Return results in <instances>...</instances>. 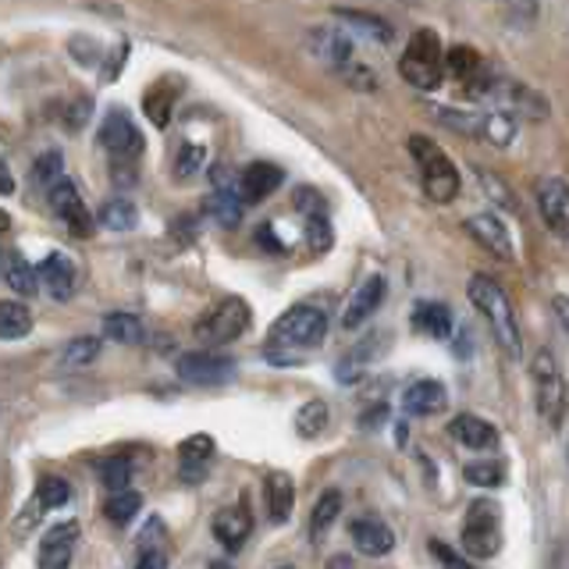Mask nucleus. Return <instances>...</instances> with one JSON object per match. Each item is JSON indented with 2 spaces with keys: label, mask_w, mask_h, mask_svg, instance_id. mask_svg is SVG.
<instances>
[{
  "label": "nucleus",
  "mask_w": 569,
  "mask_h": 569,
  "mask_svg": "<svg viewBox=\"0 0 569 569\" xmlns=\"http://www.w3.org/2000/svg\"><path fill=\"white\" fill-rule=\"evenodd\" d=\"M174 100H178V86L174 82H157V86L147 89V97H142V111H147V118L157 124V129H168Z\"/></svg>",
  "instance_id": "b1692460"
},
{
  "label": "nucleus",
  "mask_w": 569,
  "mask_h": 569,
  "mask_svg": "<svg viewBox=\"0 0 569 569\" xmlns=\"http://www.w3.org/2000/svg\"><path fill=\"white\" fill-rule=\"evenodd\" d=\"M467 296L477 307V313L488 320V328L495 335L498 349H502L509 360H520V356H523V338H520V325H516L512 302H509L502 284H498L491 274H473L470 284H467Z\"/></svg>",
  "instance_id": "f257e3e1"
},
{
  "label": "nucleus",
  "mask_w": 569,
  "mask_h": 569,
  "mask_svg": "<svg viewBox=\"0 0 569 569\" xmlns=\"http://www.w3.org/2000/svg\"><path fill=\"white\" fill-rule=\"evenodd\" d=\"M71 50H76V53H82V64H93L97 61V43L93 40H82V36H79V40H71Z\"/></svg>",
  "instance_id": "3c124183"
},
{
  "label": "nucleus",
  "mask_w": 569,
  "mask_h": 569,
  "mask_svg": "<svg viewBox=\"0 0 569 569\" xmlns=\"http://www.w3.org/2000/svg\"><path fill=\"white\" fill-rule=\"evenodd\" d=\"M50 207H53V213H58V221L76 239H89V236H93V213L86 210L79 189L71 186L68 178H61V182L50 189Z\"/></svg>",
  "instance_id": "9d476101"
},
{
  "label": "nucleus",
  "mask_w": 569,
  "mask_h": 569,
  "mask_svg": "<svg viewBox=\"0 0 569 569\" xmlns=\"http://www.w3.org/2000/svg\"><path fill=\"white\" fill-rule=\"evenodd\" d=\"M551 310H556L562 331L569 335V296H556V299H551Z\"/></svg>",
  "instance_id": "603ef678"
},
{
  "label": "nucleus",
  "mask_w": 569,
  "mask_h": 569,
  "mask_svg": "<svg viewBox=\"0 0 569 569\" xmlns=\"http://www.w3.org/2000/svg\"><path fill=\"white\" fill-rule=\"evenodd\" d=\"M263 491H267V512H271L274 523H284L292 516V506H296V485L289 473L281 470H271L263 480Z\"/></svg>",
  "instance_id": "aec40b11"
},
{
  "label": "nucleus",
  "mask_w": 569,
  "mask_h": 569,
  "mask_svg": "<svg viewBox=\"0 0 569 569\" xmlns=\"http://www.w3.org/2000/svg\"><path fill=\"white\" fill-rule=\"evenodd\" d=\"M498 506L495 502H473L462 523V551L470 559H495L502 551V523H498Z\"/></svg>",
  "instance_id": "39448f33"
},
{
  "label": "nucleus",
  "mask_w": 569,
  "mask_h": 569,
  "mask_svg": "<svg viewBox=\"0 0 569 569\" xmlns=\"http://www.w3.org/2000/svg\"><path fill=\"white\" fill-rule=\"evenodd\" d=\"M296 207H299L302 213H310V218H317V213H325V200H320V196L310 192V189H299V192H296Z\"/></svg>",
  "instance_id": "09e8293b"
},
{
  "label": "nucleus",
  "mask_w": 569,
  "mask_h": 569,
  "mask_svg": "<svg viewBox=\"0 0 569 569\" xmlns=\"http://www.w3.org/2000/svg\"><path fill=\"white\" fill-rule=\"evenodd\" d=\"M207 213L221 228H239V221H242V196L236 189H218L207 200Z\"/></svg>",
  "instance_id": "bb28decb"
},
{
  "label": "nucleus",
  "mask_w": 569,
  "mask_h": 569,
  "mask_svg": "<svg viewBox=\"0 0 569 569\" xmlns=\"http://www.w3.org/2000/svg\"><path fill=\"white\" fill-rule=\"evenodd\" d=\"M449 435L459 441V445H467V449H473V452H491V449H498V427L495 423H488V420H480V417H473V413H459L452 423H449Z\"/></svg>",
  "instance_id": "f3484780"
},
{
  "label": "nucleus",
  "mask_w": 569,
  "mask_h": 569,
  "mask_svg": "<svg viewBox=\"0 0 569 569\" xmlns=\"http://www.w3.org/2000/svg\"><path fill=\"white\" fill-rule=\"evenodd\" d=\"M136 569H168V551L157 545H142V556H139Z\"/></svg>",
  "instance_id": "de8ad7c7"
},
{
  "label": "nucleus",
  "mask_w": 569,
  "mask_h": 569,
  "mask_svg": "<svg viewBox=\"0 0 569 569\" xmlns=\"http://www.w3.org/2000/svg\"><path fill=\"white\" fill-rule=\"evenodd\" d=\"M516 114L512 111H491V114H480V136H485L491 147H509L516 139Z\"/></svg>",
  "instance_id": "7c9ffc66"
},
{
  "label": "nucleus",
  "mask_w": 569,
  "mask_h": 569,
  "mask_svg": "<svg viewBox=\"0 0 569 569\" xmlns=\"http://www.w3.org/2000/svg\"><path fill=\"white\" fill-rule=\"evenodd\" d=\"M431 556H435V559L441 562V569H473V566H470L467 559L459 556L456 548H449V545H445V541H438V538L431 541Z\"/></svg>",
  "instance_id": "c03bdc74"
},
{
  "label": "nucleus",
  "mask_w": 569,
  "mask_h": 569,
  "mask_svg": "<svg viewBox=\"0 0 569 569\" xmlns=\"http://www.w3.org/2000/svg\"><path fill=\"white\" fill-rule=\"evenodd\" d=\"M210 530L224 548H239L249 538V530H253V520H249V512L242 506H228V509H221L218 516H213Z\"/></svg>",
  "instance_id": "412c9836"
},
{
  "label": "nucleus",
  "mask_w": 569,
  "mask_h": 569,
  "mask_svg": "<svg viewBox=\"0 0 569 569\" xmlns=\"http://www.w3.org/2000/svg\"><path fill=\"white\" fill-rule=\"evenodd\" d=\"M136 221H139V210L129 200H107L100 207V224L107 231H132Z\"/></svg>",
  "instance_id": "f704fd0d"
},
{
  "label": "nucleus",
  "mask_w": 569,
  "mask_h": 569,
  "mask_svg": "<svg viewBox=\"0 0 569 569\" xmlns=\"http://www.w3.org/2000/svg\"><path fill=\"white\" fill-rule=\"evenodd\" d=\"M328 335V317L325 310L317 307H307V302H296V307L284 310L274 328H271V352L274 349H317L325 342Z\"/></svg>",
  "instance_id": "7ed1b4c3"
},
{
  "label": "nucleus",
  "mask_w": 569,
  "mask_h": 569,
  "mask_svg": "<svg viewBox=\"0 0 569 569\" xmlns=\"http://www.w3.org/2000/svg\"><path fill=\"white\" fill-rule=\"evenodd\" d=\"M533 385H538V413L545 417L548 427H562V413H566V381L556 367V356L548 349H541L530 363Z\"/></svg>",
  "instance_id": "0eeeda50"
},
{
  "label": "nucleus",
  "mask_w": 569,
  "mask_h": 569,
  "mask_svg": "<svg viewBox=\"0 0 569 569\" xmlns=\"http://www.w3.org/2000/svg\"><path fill=\"white\" fill-rule=\"evenodd\" d=\"M445 406H449V391H445L441 381L423 378V381H413L402 391L406 417H435V413H441Z\"/></svg>",
  "instance_id": "2eb2a0df"
},
{
  "label": "nucleus",
  "mask_w": 569,
  "mask_h": 569,
  "mask_svg": "<svg viewBox=\"0 0 569 569\" xmlns=\"http://www.w3.org/2000/svg\"><path fill=\"white\" fill-rule=\"evenodd\" d=\"M89 111H93V100H76V103H71V111H68V129H79V124L89 118Z\"/></svg>",
  "instance_id": "8fccbe9b"
},
{
  "label": "nucleus",
  "mask_w": 569,
  "mask_h": 569,
  "mask_svg": "<svg viewBox=\"0 0 569 569\" xmlns=\"http://www.w3.org/2000/svg\"><path fill=\"white\" fill-rule=\"evenodd\" d=\"M97 356H100V338L86 335V338H71L68 349L61 352V363L64 367H86V363H93Z\"/></svg>",
  "instance_id": "e433bc0d"
},
{
  "label": "nucleus",
  "mask_w": 569,
  "mask_h": 569,
  "mask_svg": "<svg viewBox=\"0 0 569 569\" xmlns=\"http://www.w3.org/2000/svg\"><path fill=\"white\" fill-rule=\"evenodd\" d=\"M413 328L427 338H449L452 335V313L445 302H417Z\"/></svg>",
  "instance_id": "393cba45"
},
{
  "label": "nucleus",
  "mask_w": 569,
  "mask_h": 569,
  "mask_svg": "<svg viewBox=\"0 0 569 569\" xmlns=\"http://www.w3.org/2000/svg\"><path fill=\"white\" fill-rule=\"evenodd\" d=\"M278 569H292V566H278Z\"/></svg>",
  "instance_id": "4d7b16f0"
},
{
  "label": "nucleus",
  "mask_w": 569,
  "mask_h": 569,
  "mask_svg": "<svg viewBox=\"0 0 569 569\" xmlns=\"http://www.w3.org/2000/svg\"><path fill=\"white\" fill-rule=\"evenodd\" d=\"M462 477H467V485L473 488H502L506 485V462L502 459H473L462 467Z\"/></svg>",
  "instance_id": "cd10ccee"
},
{
  "label": "nucleus",
  "mask_w": 569,
  "mask_h": 569,
  "mask_svg": "<svg viewBox=\"0 0 569 569\" xmlns=\"http://www.w3.org/2000/svg\"><path fill=\"white\" fill-rule=\"evenodd\" d=\"M467 231L473 236V242H480L488 249V253H495L498 260H512L516 249H512V236L509 228L495 218V213H473V218H467Z\"/></svg>",
  "instance_id": "ddd939ff"
},
{
  "label": "nucleus",
  "mask_w": 569,
  "mask_h": 569,
  "mask_svg": "<svg viewBox=\"0 0 569 569\" xmlns=\"http://www.w3.org/2000/svg\"><path fill=\"white\" fill-rule=\"evenodd\" d=\"M328 569H356V562H352V556H331Z\"/></svg>",
  "instance_id": "5fc2aeb1"
},
{
  "label": "nucleus",
  "mask_w": 569,
  "mask_h": 569,
  "mask_svg": "<svg viewBox=\"0 0 569 569\" xmlns=\"http://www.w3.org/2000/svg\"><path fill=\"white\" fill-rule=\"evenodd\" d=\"M79 545V523L64 520L58 527H50L40 541V569H68L71 556H76Z\"/></svg>",
  "instance_id": "f8f14e48"
},
{
  "label": "nucleus",
  "mask_w": 569,
  "mask_h": 569,
  "mask_svg": "<svg viewBox=\"0 0 569 569\" xmlns=\"http://www.w3.org/2000/svg\"><path fill=\"white\" fill-rule=\"evenodd\" d=\"M399 71L409 86L417 89H438L441 79H445V50H441V40L435 29H417L409 36V43L402 50V61H399Z\"/></svg>",
  "instance_id": "f03ea898"
},
{
  "label": "nucleus",
  "mask_w": 569,
  "mask_h": 569,
  "mask_svg": "<svg viewBox=\"0 0 569 569\" xmlns=\"http://www.w3.org/2000/svg\"><path fill=\"white\" fill-rule=\"evenodd\" d=\"M328 406L320 402V399H310V402H302L299 406V413H296V431L302 438H317V435H325L328 431Z\"/></svg>",
  "instance_id": "72a5a7b5"
},
{
  "label": "nucleus",
  "mask_w": 569,
  "mask_h": 569,
  "mask_svg": "<svg viewBox=\"0 0 569 569\" xmlns=\"http://www.w3.org/2000/svg\"><path fill=\"white\" fill-rule=\"evenodd\" d=\"M236 373H239V363L218 352H186L182 360H178V378L186 385L218 388V385H228Z\"/></svg>",
  "instance_id": "1a4fd4ad"
},
{
  "label": "nucleus",
  "mask_w": 569,
  "mask_h": 569,
  "mask_svg": "<svg viewBox=\"0 0 569 569\" xmlns=\"http://www.w3.org/2000/svg\"><path fill=\"white\" fill-rule=\"evenodd\" d=\"M100 480H103V488L111 491V495L132 488V462L129 459H107V462H100Z\"/></svg>",
  "instance_id": "4c0bfd02"
},
{
  "label": "nucleus",
  "mask_w": 569,
  "mask_h": 569,
  "mask_svg": "<svg viewBox=\"0 0 569 569\" xmlns=\"http://www.w3.org/2000/svg\"><path fill=\"white\" fill-rule=\"evenodd\" d=\"M381 299H385V278H381V274H370V278L360 284V289L352 292L349 307H346V313H342V328L356 331L360 325H367V320H370L373 313H378Z\"/></svg>",
  "instance_id": "4468645a"
},
{
  "label": "nucleus",
  "mask_w": 569,
  "mask_h": 569,
  "mask_svg": "<svg viewBox=\"0 0 569 569\" xmlns=\"http://www.w3.org/2000/svg\"><path fill=\"white\" fill-rule=\"evenodd\" d=\"M207 168V147L203 142H182L174 153V174L182 178V182H189V178H196Z\"/></svg>",
  "instance_id": "c9c22d12"
},
{
  "label": "nucleus",
  "mask_w": 569,
  "mask_h": 569,
  "mask_svg": "<svg viewBox=\"0 0 569 569\" xmlns=\"http://www.w3.org/2000/svg\"><path fill=\"white\" fill-rule=\"evenodd\" d=\"M178 456H182V462H207L213 456V438L210 435H192V438H186L182 445H178Z\"/></svg>",
  "instance_id": "a19ab883"
},
{
  "label": "nucleus",
  "mask_w": 569,
  "mask_h": 569,
  "mask_svg": "<svg viewBox=\"0 0 569 569\" xmlns=\"http://www.w3.org/2000/svg\"><path fill=\"white\" fill-rule=\"evenodd\" d=\"M4 284L11 292H18V296H36V289H40V267H29V260L18 253V249H8L4 253Z\"/></svg>",
  "instance_id": "4be33fe9"
},
{
  "label": "nucleus",
  "mask_w": 569,
  "mask_h": 569,
  "mask_svg": "<svg viewBox=\"0 0 569 569\" xmlns=\"http://www.w3.org/2000/svg\"><path fill=\"white\" fill-rule=\"evenodd\" d=\"M342 76H346L356 89H378V76H373V71L363 68V64H346V68H342Z\"/></svg>",
  "instance_id": "49530a36"
},
{
  "label": "nucleus",
  "mask_w": 569,
  "mask_h": 569,
  "mask_svg": "<svg viewBox=\"0 0 569 569\" xmlns=\"http://www.w3.org/2000/svg\"><path fill=\"white\" fill-rule=\"evenodd\" d=\"M409 150H413L420 174H423V189L435 203H452L459 192V171L449 157H445L431 139L413 136L409 139Z\"/></svg>",
  "instance_id": "20e7f679"
},
{
  "label": "nucleus",
  "mask_w": 569,
  "mask_h": 569,
  "mask_svg": "<svg viewBox=\"0 0 569 569\" xmlns=\"http://www.w3.org/2000/svg\"><path fill=\"white\" fill-rule=\"evenodd\" d=\"M68 498H71V488L64 477H53V473L40 477V485H36V509L53 512V509L68 506Z\"/></svg>",
  "instance_id": "2f4dec72"
},
{
  "label": "nucleus",
  "mask_w": 569,
  "mask_h": 569,
  "mask_svg": "<svg viewBox=\"0 0 569 569\" xmlns=\"http://www.w3.org/2000/svg\"><path fill=\"white\" fill-rule=\"evenodd\" d=\"M61 168H64V157L58 153V150H50V153H43L40 160L32 164V182L36 186H47V189H53L61 182Z\"/></svg>",
  "instance_id": "58836bf2"
},
{
  "label": "nucleus",
  "mask_w": 569,
  "mask_h": 569,
  "mask_svg": "<svg viewBox=\"0 0 569 569\" xmlns=\"http://www.w3.org/2000/svg\"><path fill=\"white\" fill-rule=\"evenodd\" d=\"M335 14L342 18V22H349V26H360V32H367V36H378L381 43H391V29H388L385 18L360 14V11H342V8H338Z\"/></svg>",
  "instance_id": "ea45409f"
},
{
  "label": "nucleus",
  "mask_w": 569,
  "mask_h": 569,
  "mask_svg": "<svg viewBox=\"0 0 569 569\" xmlns=\"http://www.w3.org/2000/svg\"><path fill=\"white\" fill-rule=\"evenodd\" d=\"M342 506H346V498L338 488H328L325 495L313 502V512H310V538H325V533L338 523V516H342Z\"/></svg>",
  "instance_id": "a878e982"
},
{
  "label": "nucleus",
  "mask_w": 569,
  "mask_h": 569,
  "mask_svg": "<svg viewBox=\"0 0 569 569\" xmlns=\"http://www.w3.org/2000/svg\"><path fill=\"white\" fill-rule=\"evenodd\" d=\"M76 281H79V271H76V263H71L68 253H50L40 263V284L53 299L64 302V299L76 296Z\"/></svg>",
  "instance_id": "a211bd4d"
},
{
  "label": "nucleus",
  "mask_w": 569,
  "mask_h": 569,
  "mask_svg": "<svg viewBox=\"0 0 569 569\" xmlns=\"http://www.w3.org/2000/svg\"><path fill=\"white\" fill-rule=\"evenodd\" d=\"M310 47L320 53L325 61L338 64V71H342L346 64H352V43H349V36L342 29H317L310 36Z\"/></svg>",
  "instance_id": "5701e85b"
},
{
  "label": "nucleus",
  "mask_w": 569,
  "mask_h": 569,
  "mask_svg": "<svg viewBox=\"0 0 569 569\" xmlns=\"http://www.w3.org/2000/svg\"><path fill=\"white\" fill-rule=\"evenodd\" d=\"M257 242H260L263 249H271V253H281V242L274 239V228H271V224H263V228L257 231Z\"/></svg>",
  "instance_id": "864d4df0"
},
{
  "label": "nucleus",
  "mask_w": 569,
  "mask_h": 569,
  "mask_svg": "<svg viewBox=\"0 0 569 569\" xmlns=\"http://www.w3.org/2000/svg\"><path fill=\"white\" fill-rule=\"evenodd\" d=\"M100 147L114 157V164H136L147 142H142V132L136 129V121L118 107V111H111L100 124Z\"/></svg>",
  "instance_id": "6e6552de"
},
{
  "label": "nucleus",
  "mask_w": 569,
  "mask_h": 569,
  "mask_svg": "<svg viewBox=\"0 0 569 569\" xmlns=\"http://www.w3.org/2000/svg\"><path fill=\"white\" fill-rule=\"evenodd\" d=\"M139 509H142V495L132 488L114 491L111 498H107V520H111L114 527H129Z\"/></svg>",
  "instance_id": "473e14b6"
},
{
  "label": "nucleus",
  "mask_w": 569,
  "mask_h": 569,
  "mask_svg": "<svg viewBox=\"0 0 569 569\" xmlns=\"http://www.w3.org/2000/svg\"><path fill=\"white\" fill-rule=\"evenodd\" d=\"M210 569H236V566H228V562H210Z\"/></svg>",
  "instance_id": "6e6d98bb"
},
{
  "label": "nucleus",
  "mask_w": 569,
  "mask_h": 569,
  "mask_svg": "<svg viewBox=\"0 0 569 569\" xmlns=\"http://www.w3.org/2000/svg\"><path fill=\"white\" fill-rule=\"evenodd\" d=\"M32 331V313L29 307H22V302H0V338L4 342H14V338H26Z\"/></svg>",
  "instance_id": "c756f323"
},
{
  "label": "nucleus",
  "mask_w": 569,
  "mask_h": 569,
  "mask_svg": "<svg viewBox=\"0 0 569 569\" xmlns=\"http://www.w3.org/2000/svg\"><path fill=\"white\" fill-rule=\"evenodd\" d=\"M246 328H249V307H246V299L228 296L210 313H203L200 320H196V338H200L203 346L218 349V346L236 342V338Z\"/></svg>",
  "instance_id": "423d86ee"
},
{
  "label": "nucleus",
  "mask_w": 569,
  "mask_h": 569,
  "mask_svg": "<svg viewBox=\"0 0 569 569\" xmlns=\"http://www.w3.org/2000/svg\"><path fill=\"white\" fill-rule=\"evenodd\" d=\"M307 242H310L313 253H328L331 249V224H328L325 213H317V218L307 221Z\"/></svg>",
  "instance_id": "79ce46f5"
},
{
  "label": "nucleus",
  "mask_w": 569,
  "mask_h": 569,
  "mask_svg": "<svg viewBox=\"0 0 569 569\" xmlns=\"http://www.w3.org/2000/svg\"><path fill=\"white\" fill-rule=\"evenodd\" d=\"M103 335L111 338V342H121V346H139L147 331H142V320L136 313H107L103 317Z\"/></svg>",
  "instance_id": "c85d7f7f"
},
{
  "label": "nucleus",
  "mask_w": 569,
  "mask_h": 569,
  "mask_svg": "<svg viewBox=\"0 0 569 569\" xmlns=\"http://www.w3.org/2000/svg\"><path fill=\"white\" fill-rule=\"evenodd\" d=\"M566 456H569V452H566Z\"/></svg>",
  "instance_id": "13d9d810"
},
{
  "label": "nucleus",
  "mask_w": 569,
  "mask_h": 569,
  "mask_svg": "<svg viewBox=\"0 0 569 569\" xmlns=\"http://www.w3.org/2000/svg\"><path fill=\"white\" fill-rule=\"evenodd\" d=\"M477 178H480V186H485L488 192H491V200L498 203V207H506V210H516V196L498 182V178L491 174V171H485V168H477Z\"/></svg>",
  "instance_id": "37998d69"
},
{
  "label": "nucleus",
  "mask_w": 569,
  "mask_h": 569,
  "mask_svg": "<svg viewBox=\"0 0 569 569\" xmlns=\"http://www.w3.org/2000/svg\"><path fill=\"white\" fill-rule=\"evenodd\" d=\"M352 545L360 548L363 556L381 559L396 548V533H391V527H385L381 520H373V516H363V520L352 523Z\"/></svg>",
  "instance_id": "6ab92c4d"
},
{
  "label": "nucleus",
  "mask_w": 569,
  "mask_h": 569,
  "mask_svg": "<svg viewBox=\"0 0 569 569\" xmlns=\"http://www.w3.org/2000/svg\"><path fill=\"white\" fill-rule=\"evenodd\" d=\"M284 182V171L278 164H267V160H257L239 174V196L242 203H260L271 192H278V186Z\"/></svg>",
  "instance_id": "dca6fc26"
},
{
  "label": "nucleus",
  "mask_w": 569,
  "mask_h": 569,
  "mask_svg": "<svg viewBox=\"0 0 569 569\" xmlns=\"http://www.w3.org/2000/svg\"><path fill=\"white\" fill-rule=\"evenodd\" d=\"M538 210L545 224L556 231L562 242H569V186L562 178H545L538 186Z\"/></svg>",
  "instance_id": "9b49d317"
},
{
  "label": "nucleus",
  "mask_w": 569,
  "mask_h": 569,
  "mask_svg": "<svg viewBox=\"0 0 569 569\" xmlns=\"http://www.w3.org/2000/svg\"><path fill=\"white\" fill-rule=\"evenodd\" d=\"M124 53H129V43L118 40V47H114L111 53H107V64H103V71H100V79H103V82H111V79H118V76H121Z\"/></svg>",
  "instance_id": "a18cd8bd"
}]
</instances>
